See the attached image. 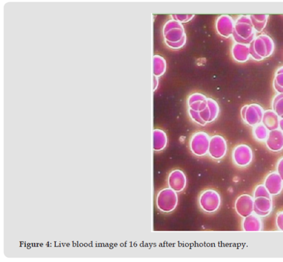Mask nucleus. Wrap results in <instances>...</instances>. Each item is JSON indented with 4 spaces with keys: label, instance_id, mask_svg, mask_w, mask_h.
Segmentation results:
<instances>
[{
    "label": "nucleus",
    "instance_id": "obj_13",
    "mask_svg": "<svg viewBox=\"0 0 283 262\" xmlns=\"http://www.w3.org/2000/svg\"><path fill=\"white\" fill-rule=\"evenodd\" d=\"M186 179L183 171L179 170L173 171L168 177V185L170 189L176 192L183 191L186 186Z\"/></svg>",
    "mask_w": 283,
    "mask_h": 262
},
{
    "label": "nucleus",
    "instance_id": "obj_17",
    "mask_svg": "<svg viewBox=\"0 0 283 262\" xmlns=\"http://www.w3.org/2000/svg\"><path fill=\"white\" fill-rule=\"evenodd\" d=\"M269 131L263 124H260L253 127V136L254 138L260 142H265Z\"/></svg>",
    "mask_w": 283,
    "mask_h": 262
},
{
    "label": "nucleus",
    "instance_id": "obj_1",
    "mask_svg": "<svg viewBox=\"0 0 283 262\" xmlns=\"http://www.w3.org/2000/svg\"><path fill=\"white\" fill-rule=\"evenodd\" d=\"M249 48L251 57L257 61H260L272 55L275 45L270 37L266 34H262L255 37L249 45Z\"/></svg>",
    "mask_w": 283,
    "mask_h": 262
},
{
    "label": "nucleus",
    "instance_id": "obj_9",
    "mask_svg": "<svg viewBox=\"0 0 283 262\" xmlns=\"http://www.w3.org/2000/svg\"><path fill=\"white\" fill-rule=\"evenodd\" d=\"M227 145L225 139L219 136H214L210 140L208 153L214 159L223 158L226 154Z\"/></svg>",
    "mask_w": 283,
    "mask_h": 262
},
{
    "label": "nucleus",
    "instance_id": "obj_11",
    "mask_svg": "<svg viewBox=\"0 0 283 262\" xmlns=\"http://www.w3.org/2000/svg\"><path fill=\"white\" fill-rule=\"evenodd\" d=\"M273 204L272 198L259 197L254 198V212L260 217H266L273 210Z\"/></svg>",
    "mask_w": 283,
    "mask_h": 262
},
{
    "label": "nucleus",
    "instance_id": "obj_16",
    "mask_svg": "<svg viewBox=\"0 0 283 262\" xmlns=\"http://www.w3.org/2000/svg\"><path fill=\"white\" fill-rule=\"evenodd\" d=\"M269 16L267 15H250L251 22L256 32H261L266 28Z\"/></svg>",
    "mask_w": 283,
    "mask_h": 262
},
{
    "label": "nucleus",
    "instance_id": "obj_26",
    "mask_svg": "<svg viewBox=\"0 0 283 262\" xmlns=\"http://www.w3.org/2000/svg\"><path fill=\"white\" fill-rule=\"evenodd\" d=\"M84 246L85 247H87V246H88V245H87V244H85L84 245Z\"/></svg>",
    "mask_w": 283,
    "mask_h": 262
},
{
    "label": "nucleus",
    "instance_id": "obj_29",
    "mask_svg": "<svg viewBox=\"0 0 283 262\" xmlns=\"http://www.w3.org/2000/svg\"><path fill=\"white\" fill-rule=\"evenodd\" d=\"M99 245L100 247L102 246V244H99Z\"/></svg>",
    "mask_w": 283,
    "mask_h": 262
},
{
    "label": "nucleus",
    "instance_id": "obj_28",
    "mask_svg": "<svg viewBox=\"0 0 283 262\" xmlns=\"http://www.w3.org/2000/svg\"><path fill=\"white\" fill-rule=\"evenodd\" d=\"M28 249H30L31 247H30V246H29V247H28Z\"/></svg>",
    "mask_w": 283,
    "mask_h": 262
},
{
    "label": "nucleus",
    "instance_id": "obj_15",
    "mask_svg": "<svg viewBox=\"0 0 283 262\" xmlns=\"http://www.w3.org/2000/svg\"><path fill=\"white\" fill-rule=\"evenodd\" d=\"M242 228L245 231H261L262 230V222L257 214H251L244 218Z\"/></svg>",
    "mask_w": 283,
    "mask_h": 262
},
{
    "label": "nucleus",
    "instance_id": "obj_21",
    "mask_svg": "<svg viewBox=\"0 0 283 262\" xmlns=\"http://www.w3.org/2000/svg\"><path fill=\"white\" fill-rule=\"evenodd\" d=\"M273 87L278 94H283V66L280 67L275 73Z\"/></svg>",
    "mask_w": 283,
    "mask_h": 262
},
{
    "label": "nucleus",
    "instance_id": "obj_27",
    "mask_svg": "<svg viewBox=\"0 0 283 262\" xmlns=\"http://www.w3.org/2000/svg\"><path fill=\"white\" fill-rule=\"evenodd\" d=\"M83 246H84V245H83V244H80V247H83Z\"/></svg>",
    "mask_w": 283,
    "mask_h": 262
},
{
    "label": "nucleus",
    "instance_id": "obj_10",
    "mask_svg": "<svg viewBox=\"0 0 283 262\" xmlns=\"http://www.w3.org/2000/svg\"><path fill=\"white\" fill-rule=\"evenodd\" d=\"M264 185L272 196L278 195L283 190V181L277 172H272L268 174Z\"/></svg>",
    "mask_w": 283,
    "mask_h": 262
},
{
    "label": "nucleus",
    "instance_id": "obj_30",
    "mask_svg": "<svg viewBox=\"0 0 283 262\" xmlns=\"http://www.w3.org/2000/svg\"><path fill=\"white\" fill-rule=\"evenodd\" d=\"M74 246H76V244H74Z\"/></svg>",
    "mask_w": 283,
    "mask_h": 262
},
{
    "label": "nucleus",
    "instance_id": "obj_20",
    "mask_svg": "<svg viewBox=\"0 0 283 262\" xmlns=\"http://www.w3.org/2000/svg\"><path fill=\"white\" fill-rule=\"evenodd\" d=\"M272 110L280 118H283V94L275 95L272 102Z\"/></svg>",
    "mask_w": 283,
    "mask_h": 262
},
{
    "label": "nucleus",
    "instance_id": "obj_6",
    "mask_svg": "<svg viewBox=\"0 0 283 262\" xmlns=\"http://www.w3.org/2000/svg\"><path fill=\"white\" fill-rule=\"evenodd\" d=\"M253 154L252 149L246 144L235 146L232 152L234 163L241 167H245L252 163Z\"/></svg>",
    "mask_w": 283,
    "mask_h": 262
},
{
    "label": "nucleus",
    "instance_id": "obj_14",
    "mask_svg": "<svg viewBox=\"0 0 283 262\" xmlns=\"http://www.w3.org/2000/svg\"><path fill=\"white\" fill-rule=\"evenodd\" d=\"M280 118L272 110L265 111L262 124L269 131L279 129Z\"/></svg>",
    "mask_w": 283,
    "mask_h": 262
},
{
    "label": "nucleus",
    "instance_id": "obj_4",
    "mask_svg": "<svg viewBox=\"0 0 283 262\" xmlns=\"http://www.w3.org/2000/svg\"><path fill=\"white\" fill-rule=\"evenodd\" d=\"M265 111L258 104H250L242 107L241 115L242 120L248 126L254 127L262 123Z\"/></svg>",
    "mask_w": 283,
    "mask_h": 262
},
{
    "label": "nucleus",
    "instance_id": "obj_2",
    "mask_svg": "<svg viewBox=\"0 0 283 262\" xmlns=\"http://www.w3.org/2000/svg\"><path fill=\"white\" fill-rule=\"evenodd\" d=\"M235 28L239 35L237 41L242 44L250 45L255 38L256 34L250 16H241L238 20Z\"/></svg>",
    "mask_w": 283,
    "mask_h": 262
},
{
    "label": "nucleus",
    "instance_id": "obj_8",
    "mask_svg": "<svg viewBox=\"0 0 283 262\" xmlns=\"http://www.w3.org/2000/svg\"><path fill=\"white\" fill-rule=\"evenodd\" d=\"M235 211L242 217L245 218L254 212V198L248 194H242L235 200Z\"/></svg>",
    "mask_w": 283,
    "mask_h": 262
},
{
    "label": "nucleus",
    "instance_id": "obj_3",
    "mask_svg": "<svg viewBox=\"0 0 283 262\" xmlns=\"http://www.w3.org/2000/svg\"><path fill=\"white\" fill-rule=\"evenodd\" d=\"M178 198L176 191L164 189L158 194L156 204L158 210L164 213H170L176 209Z\"/></svg>",
    "mask_w": 283,
    "mask_h": 262
},
{
    "label": "nucleus",
    "instance_id": "obj_24",
    "mask_svg": "<svg viewBox=\"0 0 283 262\" xmlns=\"http://www.w3.org/2000/svg\"><path fill=\"white\" fill-rule=\"evenodd\" d=\"M277 172L283 181V157L280 158L277 165Z\"/></svg>",
    "mask_w": 283,
    "mask_h": 262
},
{
    "label": "nucleus",
    "instance_id": "obj_12",
    "mask_svg": "<svg viewBox=\"0 0 283 262\" xmlns=\"http://www.w3.org/2000/svg\"><path fill=\"white\" fill-rule=\"evenodd\" d=\"M267 148L273 152H279L283 150V132L279 129L270 131L265 141Z\"/></svg>",
    "mask_w": 283,
    "mask_h": 262
},
{
    "label": "nucleus",
    "instance_id": "obj_7",
    "mask_svg": "<svg viewBox=\"0 0 283 262\" xmlns=\"http://www.w3.org/2000/svg\"><path fill=\"white\" fill-rule=\"evenodd\" d=\"M210 140L205 133H197L192 137L190 147L192 152L198 157L206 155L209 148Z\"/></svg>",
    "mask_w": 283,
    "mask_h": 262
},
{
    "label": "nucleus",
    "instance_id": "obj_18",
    "mask_svg": "<svg viewBox=\"0 0 283 262\" xmlns=\"http://www.w3.org/2000/svg\"><path fill=\"white\" fill-rule=\"evenodd\" d=\"M237 59L239 62H247L250 57L249 46L247 45L239 43L237 45Z\"/></svg>",
    "mask_w": 283,
    "mask_h": 262
},
{
    "label": "nucleus",
    "instance_id": "obj_25",
    "mask_svg": "<svg viewBox=\"0 0 283 262\" xmlns=\"http://www.w3.org/2000/svg\"><path fill=\"white\" fill-rule=\"evenodd\" d=\"M279 129L283 132V118H280Z\"/></svg>",
    "mask_w": 283,
    "mask_h": 262
},
{
    "label": "nucleus",
    "instance_id": "obj_31",
    "mask_svg": "<svg viewBox=\"0 0 283 262\" xmlns=\"http://www.w3.org/2000/svg\"><path fill=\"white\" fill-rule=\"evenodd\" d=\"M69 245H70L69 244L67 245V246H69Z\"/></svg>",
    "mask_w": 283,
    "mask_h": 262
},
{
    "label": "nucleus",
    "instance_id": "obj_5",
    "mask_svg": "<svg viewBox=\"0 0 283 262\" xmlns=\"http://www.w3.org/2000/svg\"><path fill=\"white\" fill-rule=\"evenodd\" d=\"M221 202L219 193L211 189L206 190L202 192L199 199V204L201 209L208 213L218 211Z\"/></svg>",
    "mask_w": 283,
    "mask_h": 262
},
{
    "label": "nucleus",
    "instance_id": "obj_19",
    "mask_svg": "<svg viewBox=\"0 0 283 262\" xmlns=\"http://www.w3.org/2000/svg\"><path fill=\"white\" fill-rule=\"evenodd\" d=\"M167 143V138L164 133H154V150L155 151L162 150L165 148Z\"/></svg>",
    "mask_w": 283,
    "mask_h": 262
},
{
    "label": "nucleus",
    "instance_id": "obj_22",
    "mask_svg": "<svg viewBox=\"0 0 283 262\" xmlns=\"http://www.w3.org/2000/svg\"><path fill=\"white\" fill-rule=\"evenodd\" d=\"M259 197H266L269 198H272L271 194L269 193L266 189L264 184L259 185L255 188L253 192V198H257Z\"/></svg>",
    "mask_w": 283,
    "mask_h": 262
},
{
    "label": "nucleus",
    "instance_id": "obj_23",
    "mask_svg": "<svg viewBox=\"0 0 283 262\" xmlns=\"http://www.w3.org/2000/svg\"><path fill=\"white\" fill-rule=\"evenodd\" d=\"M276 225L279 231H283V211H281L276 217Z\"/></svg>",
    "mask_w": 283,
    "mask_h": 262
}]
</instances>
